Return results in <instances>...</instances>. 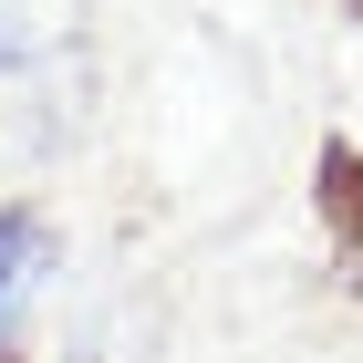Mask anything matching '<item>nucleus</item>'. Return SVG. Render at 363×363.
<instances>
[{
    "mask_svg": "<svg viewBox=\"0 0 363 363\" xmlns=\"http://www.w3.org/2000/svg\"><path fill=\"white\" fill-rule=\"evenodd\" d=\"M52 270H62V239H52V218L42 208H0V353L21 342V322H31V301L52 291Z\"/></svg>",
    "mask_w": 363,
    "mask_h": 363,
    "instance_id": "f03ea898",
    "label": "nucleus"
},
{
    "mask_svg": "<svg viewBox=\"0 0 363 363\" xmlns=\"http://www.w3.org/2000/svg\"><path fill=\"white\" fill-rule=\"evenodd\" d=\"M84 114V11L73 0H0V156L62 135Z\"/></svg>",
    "mask_w": 363,
    "mask_h": 363,
    "instance_id": "f257e3e1",
    "label": "nucleus"
},
{
    "mask_svg": "<svg viewBox=\"0 0 363 363\" xmlns=\"http://www.w3.org/2000/svg\"><path fill=\"white\" fill-rule=\"evenodd\" d=\"M322 208H333V228L353 239V259H363V156H322Z\"/></svg>",
    "mask_w": 363,
    "mask_h": 363,
    "instance_id": "7ed1b4c3",
    "label": "nucleus"
}]
</instances>
